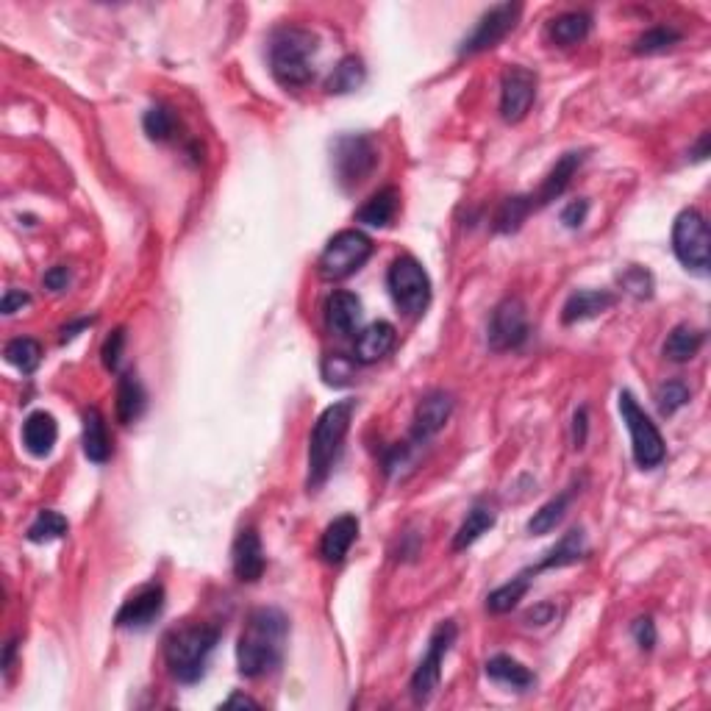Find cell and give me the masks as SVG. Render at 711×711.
Instances as JSON below:
<instances>
[{"instance_id":"obj_1","label":"cell","mask_w":711,"mask_h":711,"mask_svg":"<svg viewBox=\"0 0 711 711\" xmlns=\"http://www.w3.org/2000/svg\"><path fill=\"white\" fill-rule=\"evenodd\" d=\"M287 637L289 620L281 609L264 606V609L250 612L237 645L239 673L245 678H262V675L273 673L284 659Z\"/></svg>"},{"instance_id":"obj_2","label":"cell","mask_w":711,"mask_h":711,"mask_svg":"<svg viewBox=\"0 0 711 711\" xmlns=\"http://www.w3.org/2000/svg\"><path fill=\"white\" fill-rule=\"evenodd\" d=\"M220 642L214 625H181L164 639V662L178 684H198Z\"/></svg>"},{"instance_id":"obj_3","label":"cell","mask_w":711,"mask_h":711,"mask_svg":"<svg viewBox=\"0 0 711 711\" xmlns=\"http://www.w3.org/2000/svg\"><path fill=\"white\" fill-rule=\"evenodd\" d=\"M317 37L298 25L278 28L270 39V73L287 89L306 87L314 78V56H317Z\"/></svg>"},{"instance_id":"obj_4","label":"cell","mask_w":711,"mask_h":711,"mask_svg":"<svg viewBox=\"0 0 711 711\" xmlns=\"http://www.w3.org/2000/svg\"><path fill=\"white\" fill-rule=\"evenodd\" d=\"M353 412H356V400H339L317 417L312 439H309V481H306L309 489H320L328 481L342 442L348 437Z\"/></svg>"},{"instance_id":"obj_5","label":"cell","mask_w":711,"mask_h":711,"mask_svg":"<svg viewBox=\"0 0 711 711\" xmlns=\"http://www.w3.org/2000/svg\"><path fill=\"white\" fill-rule=\"evenodd\" d=\"M389 295L406 317H423L431 303V278L414 256H398L389 264Z\"/></svg>"},{"instance_id":"obj_6","label":"cell","mask_w":711,"mask_h":711,"mask_svg":"<svg viewBox=\"0 0 711 711\" xmlns=\"http://www.w3.org/2000/svg\"><path fill=\"white\" fill-rule=\"evenodd\" d=\"M620 414H623V423L631 434V450H634V462L642 470H653L664 462L667 448H664V437L659 431V425L650 420L645 409L639 406V400L623 389L620 392Z\"/></svg>"},{"instance_id":"obj_7","label":"cell","mask_w":711,"mask_h":711,"mask_svg":"<svg viewBox=\"0 0 711 711\" xmlns=\"http://www.w3.org/2000/svg\"><path fill=\"white\" fill-rule=\"evenodd\" d=\"M370 256H373V239L364 231L356 228L339 231L337 237L328 239L320 256V275L325 281H345L353 273H359Z\"/></svg>"},{"instance_id":"obj_8","label":"cell","mask_w":711,"mask_h":711,"mask_svg":"<svg viewBox=\"0 0 711 711\" xmlns=\"http://www.w3.org/2000/svg\"><path fill=\"white\" fill-rule=\"evenodd\" d=\"M334 173L339 187L350 189L362 187L378 167V145L367 134H345L334 142Z\"/></svg>"},{"instance_id":"obj_9","label":"cell","mask_w":711,"mask_h":711,"mask_svg":"<svg viewBox=\"0 0 711 711\" xmlns=\"http://www.w3.org/2000/svg\"><path fill=\"white\" fill-rule=\"evenodd\" d=\"M673 250L678 262L692 273L706 275L711 262L709 223L698 209H684L673 223Z\"/></svg>"},{"instance_id":"obj_10","label":"cell","mask_w":711,"mask_h":711,"mask_svg":"<svg viewBox=\"0 0 711 711\" xmlns=\"http://www.w3.org/2000/svg\"><path fill=\"white\" fill-rule=\"evenodd\" d=\"M456 637H459V628H456L453 620H442V623L434 628L431 642H428V653H425L423 662L417 664V670H414L412 675L414 703L423 706V703L434 698V692L439 689V678H442V662H445L450 648L456 645Z\"/></svg>"},{"instance_id":"obj_11","label":"cell","mask_w":711,"mask_h":711,"mask_svg":"<svg viewBox=\"0 0 711 711\" xmlns=\"http://www.w3.org/2000/svg\"><path fill=\"white\" fill-rule=\"evenodd\" d=\"M520 14H523L520 3H498V6H492L489 12L481 14V20L475 23L470 37L459 45V56H478L484 50L498 48L500 42L517 28Z\"/></svg>"},{"instance_id":"obj_12","label":"cell","mask_w":711,"mask_h":711,"mask_svg":"<svg viewBox=\"0 0 711 711\" xmlns=\"http://www.w3.org/2000/svg\"><path fill=\"white\" fill-rule=\"evenodd\" d=\"M528 339V309H525L523 298L509 295L495 306V312L489 317L487 342L489 348L498 350H517Z\"/></svg>"},{"instance_id":"obj_13","label":"cell","mask_w":711,"mask_h":711,"mask_svg":"<svg viewBox=\"0 0 711 711\" xmlns=\"http://www.w3.org/2000/svg\"><path fill=\"white\" fill-rule=\"evenodd\" d=\"M539 78L534 70L514 64L500 81V117L506 123H520L537 100Z\"/></svg>"},{"instance_id":"obj_14","label":"cell","mask_w":711,"mask_h":711,"mask_svg":"<svg viewBox=\"0 0 711 711\" xmlns=\"http://www.w3.org/2000/svg\"><path fill=\"white\" fill-rule=\"evenodd\" d=\"M164 612V587L159 581H150L145 587H139L131 598L120 606V612L114 617L117 628H131L142 631L156 623Z\"/></svg>"},{"instance_id":"obj_15","label":"cell","mask_w":711,"mask_h":711,"mask_svg":"<svg viewBox=\"0 0 711 711\" xmlns=\"http://www.w3.org/2000/svg\"><path fill=\"white\" fill-rule=\"evenodd\" d=\"M584 159H587V150H570V153H564L562 159L553 164V170L545 175V181L539 184L537 192L525 195L528 206H531V214L545 209V206L553 203L556 198H562L564 189L570 187V181H573V175L581 170Z\"/></svg>"},{"instance_id":"obj_16","label":"cell","mask_w":711,"mask_h":711,"mask_svg":"<svg viewBox=\"0 0 711 711\" xmlns=\"http://www.w3.org/2000/svg\"><path fill=\"white\" fill-rule=\"evenodd\" d=\"M450 414H453V398L448 392H442V389L428 392L417 403V412H414L412 442H428L431 437H437L439 431L448 425Z\"/></svg>"},{"instance_id":"obj_17","label":"cell","mask_w":711,"mask_h":711,"mask_svg":"<svg viewBox=\"0 0 711 711\" xmlns=\"http://www.w3.org/2000/svg\"><path fill=\"white\" fill-rule=\"evenodd\" d=\"M231 564H234V575L245 584H253L264 575V548L262 539L256 534V528H242L239 531L234 550H231Z\"/></svg>"},{"instance_id":"obj_18","label":"cell","mask_w":711,"mask_h":711,"mask_svg":"<svg viewBox=\"0 0 711 711\" xmlns=\"http://www.w3.org/2000/svg\"><path fill=\"white\" fill-rule=\"evenodd\" d=\"M359 537V517L342 514L334 523H328L323 539H320V556L325 564H342L345 556L353 548V542Z\"/></svg>"},{"instance_id":"obj_19","label":"cell","mask_w":711,"mask_h":711,"mask_svg":"<svg viewBox=\"0 0 711 711\" xmlns=\"http://www.w3.org/2000/svg\"><path fill=\"white\" fill-rule=\"evenodd\" d=\"M395 342H398V331H395V325L387 323V320H375V323L367 325L362 334L356 337L353 356H356V362L375 364L378 359H384V356L392 353Z\"/></svg>"},{"instance_id":"obj_20","label":"cell","mask_w":711,"mask_h":711,"mask_svg":"<svg viewBox=\"0 0 711 711\" xmlns=\"http://www.w3.org/2000/svg\"><path fill=\"white\" fill-rule=\"evenodd\" d=\"M614 303H617V298H614L612 292H606V289H578L564 303L562 323L575 325L584 323V320H592L598 314L609 312Z\"/></svg>"},{"instance_id":"obj_21","label":"cell","mask_w":711,"mask_h":711,"mask_svg":"<svg viewBox=\"0 0 711 711\" xmlns=\"http://www.w3.org/2000/svg\"><path fill=\"white\" fill-rule=\"evenodd\" d=\"M362 320V300L353 292H334L325 300V325L339 337H348Z\"/></svg>"},{"instance_id":"obj_22","label":"cell","mask_w":711,"mask_h":711,"mask_svg":"<svg viewBox=\"0 0 711 711\" xmlns=\"http://www.w3.org/2000/svg\"><path fill=\"white\" fill-rule=\"evenodd\" d=\"M587 556V537H584V528H570L553 548L539 559L537 567H528L531 573L539 575L545 570H556V567H570L578 564Z\"/></svg>"},{"instance_id":"obj_23","label":"cell","mask_w":711,"mask_h":711,"mask_svg":"<svg viewBox=\"0 0 711 711\" xmlns=\"http://www.w3.org/2000/svg\"><path fill=\"white\" fill-rule=\"evenodd\" d=\"M56 439H59V425H56V417H53V414L34 412L25 417L23 445L31 456H37V459L50 456Z\"/></svg>"},{"instance_id":"obj_24","label":"cell","mask_w":711,"mask_h":711,"mask_svg":"<svg viewBox=\"0 0 711 711\" xmlns=\"http://www.w3.org/2000/svg\"><path fill=\"white\" fill-rule=\"evenodd\" d=\"M398 209L400 192L395 187H384L364 200V206L356 212V220L364 225H373V228H387V225L395 223Z\"/></svg>"},{"instance_id":"obj_25","label":"cell","mask_w":711,"mask_h":711,"mask_svg":"<svg viewBox=\"0 0 711 711\" xmlns=\"http://www.w3.org/2000/svg\"><path fill=\"white\" fill-rule=\"evenodd\" d=\"M589 31H592V14L564 12L550 20L548 39L559 48H573V45L589 37Z\"/></svg>"},{"instance_id":"obj_26","label":"cell","mask_w":711,"mask_h":711,"mask_svg":"<svg viewBox=\"0 0 711 711\" xmlns=\"http://www.w3.org/2000/svg\"><path fill=\"white\" fill-rule=\"evenodd\" d=\"M84 453L89 462L95 464H106L112 456V439L106 431V420L95 406L84 412Z\"/></svg>"},{"instance_id":"obj_27","label":"cell","mask_w":711,"mask_h":711,"mask_svg":"<svg viewBox=\"0 0 711 711\" xmlns=\"http://www.w3.org/2000/svg\"><path fill=\"white\" fill-rule=\"evenodd\" d=\"M484 673L487 678H492L495 684H506L512 689H528L537 684V675L531 673L525 664H520L512 656L500 653V656H492L487 664H484Z\"/></svg>"},{"instance_id":"obj_28","label":"cell","mask_w":711,"mask_h":711,"mask_svg":"<svg viewBox=\"0 0 711 711\" xmlns=\"http://www.w3.org/2000/svg\"><path fill=\"white\" fill-rule=\"evenodd\" d=\"M145 406H148V392L139 384L137 375H120V387H117V417H120V423L131 425L134 420H139Z\"/></svg>"},{"instance_id":"obj_29","label":"cell","mask_w":711,"mask_h":711,"mask_svg":"<svg viewBox=\"0 0 711 711\" xmlns=\"http://www.w3.org/2000/svg\"><path fill=\"white\" fill-rule=\"evenodd\" d=\"M575 498V484L573 487H567L564 492H559L556 498H550L539 512H534V517L528 520V534L531 537H545V534H550L556 525L562 523L564 514H567V509H570V503H573Z\"/></svg>"},{"instance_id":"obj_30","label":"cell","mask_w":711,"mask_h":711,"mask_svg":"<svg viewBox=\"0 0 711 711\" xmlns=\"http://www.w3.org/2000/svg\"><path fill=\"white\" fill-rule=\"evenodd\" d=\"M495 523H498L495 512L489 506H484V503H475L473 509L467 512V517H464V523L459 525V531H456L453 550H467L470 545H475L478 539L487 534L489 528H495Z\"/></svg>"},{"instance_id":"obj_31","label":"cell","mask_w":711,"mask_h":711,"mask_svg":"<svg viewBox=\"0 0 711 711\" xmlns=\"http://www.w3.org/2000/svg\"><path fill=\"white\" fill-rule=\"evenodd\" d=\"M703 331L692 328V325H675L670 331V337L664 342V356L670 362H689L698 356V350L703 348Z\"/></svg>"},{"instance_id":"obj_32","label":"cell","mask_w":711,"mask_h":711,"mask_svg":"<svg viewBox=\"0 0 711 711\" xmlns=\"http://www.w3.org/2000/svg\"><path fill=\"white\" fill-rule=\"evenodd\" d=\"M531 581H534V573H531V570H523V573L517 575V578H512L509 584H503V587H498L495 592H489L487 612H492V614L512 612L514 606H517V603H520V600L528 595Z\"/></svg>"},{"instance_id":"obj_33","label":"cell","mask_w":711,"mask_h":711,"mask_svg":"<svg viewBox=\"0 0 711 711\" xmlns=\"http://www.w3.org/2000/svg\"><path fill=\"white\" fill-rule=\"evenodd\" d=\"M364 78H367V70H364L362 59H359V56H345V59L334 67L331 78L325 81V89H328L331 95H348V92H356V89L362 87Z\"/></svg>"},{"instance_id":"obj_34","label":"cell","mask_w":711,"mask_h":711,"mask_svg":"<svg viewBox=\"0 0 711 711\" xmlns=\"http://www.w3.org/2000/svg\"><path fill=\"white\" fill-rule=\"evenodd\" d=\"M3 356H6V362L17 367L20 373L31 375L39 367V362H42V345L31 337H17L6 345Z\"/></svg>"},{"instance_id":"obj_35","label":"cell","mask_w":711,"mask_h":711,"mask_svg":"<svg viewBox=\"0 0 711 711\" xmlns=\"http://www.w3.org/2000/svg\"><path fill=\"white\" fill-rule=\"evenodd\" d=\"M67 528H70V523H67L64 514L45 509V512L37 514L34 523L28 525L25 537H28V542H34V545H45V542H53V539H62L64 534H67Z\"/></svg>"},{"instance_id":"obj_36","label":"cell","mask_w":711,"mask_h":711,"mask_svg":"<svg viewBox=\"0 0 711 711\" xmlns=\"http://www.w3.org/2000/svg\"><path fill=\"white\" fill-rule=\"evenodd\" d=\"M528 214H531V206H528L525 195L506 198L500 203L498 214H495V231H498V234H514V231H520V225L525 223Z\"/></svg>"},{"instance_id":"obj_37","label":"cell","mask_w":711,"mask_h":711,"mask_svg":"<svg viewBox=\"0 0 711 711\" xmlns=\"http://www.w3.org/2000/svg\"><path fill=\"white\" fill-rule=\"evenodd\" d=\"M678 42H681V34H678L675 28H670V25H656V28L645 31V34L634 42V53L650 56V53H662V50L673 48Z\"/></svg>"},{"instance_id":"obj_38","label":"cell","mask_w":711,"mask_h":711,"mask_svg":"<svg viewBox=\"0 0 711 711\" xmlns=\"http://www.w3.org/2000/svg\"><path fill=\"white\" fill-rule=\"evenodd\" d=\"M689 398H692V392H689L687 384L678 381V378H673V381H667V384L656 389V406H659L662 417H673L678 409L687 406Z\"/></svg>"},{"instance_id":"obj_39","label":"cell","mask_w":711,"mask_h":711,"mask_svg":"<svg viewBox=\"0 0 711 711\" xmlns=\"http://www.w3.org/2000/svg\"><path fill=\"white\" fill-rule=\"evenodd\" d=\"M142 125H145V134H148L153 142H167V139H173L175 134V114L159 103V106H150L148 112H145Z\"/></svg>"},{"instance_id":"obj_40","label":"cell","mask_w":711,"mask_h":711,"mask_svg":"<svg viewBox=\"0 0 711 711\" xmlns=\"http://www.w3.org/2000/svg\"><path fill=\"white\" fill-rule=\"evenodd\" d=\"M356 373V362H350L342 353H331L323 359V378L328 387H348Z\"/></svg>"},{"instance_id":"obj_41","label":"cell","mask_w":711,"mask_h":711,"mask_svg":"<svg viewBox=\"0 0 711 711\" xmlns=\"http://www.w3.org/2000/svg\"><path fill=\"white\" fill-rule=\"evenodd\" d=\"M620 284L628 295L634 298L645 300L653 295V275L645 270V267H628L623 275H620Z\"/></svg>"},{"instance_id":"obj_42","label":"cell","mask_w":711,"mask_h":711,"mask_svg":"<svg viewBox=\"0 0 711 711\" xmlns=\"http://www.w3.org/2000/svg\"><path fill=\"white\" fill-rule=\"evenodd\" d=\"M123 350H125V328H114L112 334L106 337V342H103V350H100V356H103V367L112 370V373H117L120 359H123Z\"/></svg>"},{"instance_id":"obj_43","label":"cell","mask_w":711,"mask_h":711,"mask_svg":"<svg viewBox=\"0 0 711 711\" xmlns=\"http://www.w3.org/2000/svg\"><path fill=\"white\" fill-rule=\"evenodd\" d=\"M631 637L637 639V645L642 650H653L656 648L659 634H656V625H653L650 617H637V620L631 623Z\"/></svg>"},{"instance_id":"obj_44","label":"cell","mask_w":711,"mask_h":711,"mask_svg":"<svg viewBox=\"0 0 711 711\" xmlns=\"http://www.w3.org/2000/svg\"><path fill=\"white\" fill-rule=\"evenodd\" d=\"M587 214H589V200L578 198L573 200V203H567V206L562 209V223L567 225V228H581L584 220H587Z\"/></svg>"},{"instance_id":"obj_45","label":"cell","mask_w":711,"mask_h":711,"mask_svg":"<svg viewBox=\"0 0 711 711\" xmlns=\"http://www.w3.org/2000/svg\"><path fill=\"white\" fill-rule=\"evenodd\" d=\"M28 303H31V295H28V292H23V289H6L0 309H3L6 317H12V314L23 312V306H28Z\"/></svg>"},{"instance_id":"obj_46","label":"cell","mask_w":711,"mask_h":711,"mask_svg":"<svg viewBox=\"0 0 711 711\" xmlns=\"http://www.w3.org/2000/svg\"><path fill=\"white\" fill-rule=\"evenodd\" d=\"M70 278H73L70 270H67L64 264H56V267H50L48 273H45L42 281H45V287H48L50 292H64V289L70 287Z\"/></svg>"},{"instance_id":"obj_47","label":"cell","mask_w":711,"mask_h":711,"mask_svg":"<svg viewBox=\"0 0 711 711\" xmlns=\"http://www.w3.org/2000/svg\"><path fill=\"white\" fill-rule=\"evenodd\" d=\"M587 431H589V420H587V406H581L573 417V442L575 448H584L587 442Z\"/></svg>"},{"instance_id":"obj_48","label":"cell","mask_w":711,"mask_h":711,"mask_svg":"<svg viewBox=\"0 0 711 711\" xmlns=\"http://www.w3.org/2000/svg\"><path fill=\"white\" fill-rule=\"evenodd\" d=\"M553 617H556V606H553V603H539L537 609H531V612L525 614V623L545 625V623H553Z\"/></svg>"},{"instance_id":"obj_49","label":"cell","mask_w":711,"mask_h":711,"mask_svg":"<svg viewBox=\"0 0 711 711\" xmlns=\"http://www.w3.org/2000/svg\"><path fill=\"white\" fill-rule=\"evenodd\" d=\"M87 325H92V320H78V323H70L62 328V342H70V339L78 337V331H84Z\"/></svg>"},{"instance_id":"obj_50","label":"cell","mask_w":711,"mask_h":711,"mask_svg":"<svg viewBox=\"0 0 711 711\" xmlns=\"http://www.w3.org/2000/svg\"><path fill=\"white\" fill-rule=\"evenodd\" d=\"M692 156H695V162H703V159L709 156V134H703V137H700L698 148H695V153H692Z\"/></svg>"},{"instance_id":"obj_51","label":"cell","mask_w":711,"mask_h":711,"mask_svg":"<svg viewBox=\"0 0 711 711\" xmlns=\"http://www.w3.org/2000/svg\"><path fill=\"white\" fill-rule=\"evenodd\" d=\"M225 706H253V709H259V703L245 698V695H231V698L225 700Z\"/></svg>"}]
</instances>
